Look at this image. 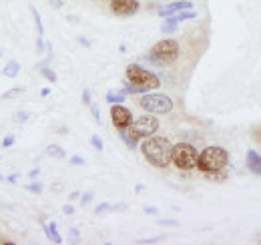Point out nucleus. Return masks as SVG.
<instances>
[{"label": "nucleus", "mask_w": 261, "mask_h": 245, "mask_svg": "<svg viewBox=\"0 0 261 245\" xmlns=\"http://www.w3.org/2000/svg\"><path fill=\"white\" fill-rule=\"evenodd\" d=\"M2 55H4V51H2V48H0V59H2Z\"/></svg>", "instance_id": "obj_39"}, {"label": "nucleus", "mask_w": 261, "mask_h": 245, "mask_svg": "<svg viewBox=\"0 0 261 245\" xmlns=\"http://www.w3.org/2000/svg\"><path fill=\"white\" fill-rule=\"evenodd\" d=\"M12 145H14V137H12V135H8V137L2 141V147L6 149V147H12Z\"/></svg>", "instance_id": "obj_26"}, {"label": "nucleus", "mask_w": 261, "mask_h": 245, "mask_svg": "<svg viewBox=\"0 0 261 245\" xmlns=\"http://www.w3.org/2000/svg\"><path fill=\"white\" fill-rule=\"evenodd\" d=\"M197 16V12L193 10V8H189V10H185V12H181V14H177L175 18L181 22V20H189V18H195Z\"/></svg>", "instance_id": "obj_21"}, {"label": "nucleus", "mask_w": 261, "mask_h": 245, "mask_svg": "<svg viewBox=\"0 0 261 245\" xmlns=\"http://www.w3.org/2000/svg\"><path fill=\"white\" fill-rule=\"evenodd\" d=\"M127 81L133 83L135 87H139L143 92L151 91V89H157L161 85V81H159L157 75H153L151 70L139 66V64H129L127 66Z\"/></svg>", "instance_id": "obj_4"}, {"label": "nucleus", "mask_w": 261, "mask_h": 245, "mask_svg": "<svg viewBox=\"0 0 261 245\" xmlns=\"http://www.w3.org/2000/svg\"><path fill=\"white\" fill-rule=\"evenodd\" d=\"M141 151L145 155V159L153 165V167H159V169H165L171 165L173 161V145L169 139L165 137H147V141L143 143Z\"/></svg>", "instance_id": "obj_1"}, {"label": "nucleus", "mask_w": 261, "mask_h": 245, "mask_svg": "<svg viewBox=\"0 0 261 245\" xmlns=\"http://www.w3.org/2000/svg\"><path fill=\"white\" fill-rule=\"evenodd\" d=\"M229 155L221 147H207L199 153L197 159V169L201 173H215V171H223L227 167Z\"/></svg>", "instance_id": "obj_3"}, {"label": "nucleus", "mask_w": 261, "mask_h": 245, "mask_svg": "<svg viewBox=\"0 0 261 245\" xmlns=\"http://www.w3.org/2000/svg\"><path fill=\"white\" fill-rule=\"evenodd\" d=\"M22 92H24L22 87H14V89H10V91L4 92V94H2V99H4V101H12V99H18Z\"/></svg>", "instance_id": "obj_16"}, {"label": "nucleus", "mask_w": 261, "mask_h": 245, "mask_svg": "<svg viewBox=\"0 0 261 245\" xmlns=\"http://www.w3.org/2000/svg\"><path fill=\"white\" fill-rule=\"evenodd\" d=\"M50 2V6H55V8H63V0H48Z\"/></svg>", "instance_id": "obj_31"}, {"label": "nucleus", "mask_w": 261, "mask_h": 245, "mask_svg": "<svg viewBox=\"0 0 261 245\" xmlns=\"http://www.w3.org/2000/svg\"><path fill=\"white\" fill-rule=\"evenodd\" d=\"M79 40H81V42H83V46H91V44H89V40H87V38H83V36H79Z\"/></svg>", "instance_id": "obj_34"}, {"label": "nucleus", "mask_w": 261, "mask_h": 245, "mask_svg": "<svg viewBox=\"0 0 261 245\" xmlns=\"http://www.w3.org/2000/svg\"><path fill=\"white\" fill-rule=\"evenodd\" d=\"M177 24H179V20L175 18V16H169L167 20L163 22V27H161V31L167 34V32H175L177 31Z\"/></svg>", "instance_id": "obj_15"}, {"label": "nucleus", "mask_w": 261, "mask_h": 245, "mask_svg": "<svg viewBox=\"0 0 261 245\" xmlns=\"http://www.w3.org/2000/svg\"><path fill=\"white\" fill-rule=\"evenodd\" d=\"M63 211H65L66 215H72L74 213V207H72V205H65V207H63Z\"/></svg>", "instance_id": "obj_32"}, {"label": "nucleus", "mask_w": 261, "mask_h": 245, "mask_svg": "<svg viewBox=\"0 0 261 245\" xmlns=\"http://www.w3.org/2000/svg\"><path fill=\"white\" fill-rule=\"evenodd\" d=\"M247 169L255 175H261V155L257 151H247Z\"/></svg>", "instance_id": "obj_11"}, {"label": "nucleus", "mask_w": 261, "mask_h": 245, "mask_svg": "<svg viewBox=\"0 0 261 245\" xmlns=\"http://www.w3.org/2000/svg\"><path fill=\"white\" fill-rule=\"evenodd\" d=\"M29 119H31V113H29V111H18V113H14V117H12V121L16 122V125L27 122Z\"/></svg>", "instance_id": "obj_19"}, {"label": "nucleus", "mask_w": 261, "mask_h": 245, "mask_svg": "<svg viewBox=\"0 0 261 245\" xmlns=\"http://www.w3.org/2000/svg\"><path fill=\"white\" fill-rule=\"evenodd\" d=\"M111 10L117 16H133L139 10L137 0H111Z\"/></svg>", "instance_id": "obj_9"}, {"label": "nucleus", "mask_w": 261, "mask_h": 245, "mask_svg": "<svg viewBox=\"0 0 261 245\" xmlns=\"http://www.w3.org/2000/svg\"><path fill=\"white\" fill-rule=\"evenodd\" d=\"M139 105H141V109H145L147 113H153V115H167L173 111V101L167 94H157V92L145 94L139 101Z\"/></svg>", "instance_id": "obj_7"}, {"label": "nucleus", "mask_w": 261, "mask_h": 245, "mask_svg": "<svg viewBox=\"0 0 261 245\" xmlns=\"http://www.w3.org/2000/svg\"><path fill=\"white\" fill-rule=\"evenodd\" d=\"M151 62H157V64H173V62L179 59V42L173 40V38H165L159 40L153 48H151Z\"/></svg>", "instance_id": "obj_5"}, {"label": "nucleus", "mask_w": 261, "mask_h": 245, "mask_svg": "<svg viewBox=\"0 0 261 245\" xmlns=\"http://www.w3.org/2000/svg\"><path fill=\"white\" fill-rule=\"evenodd\" d=\"M107 211H113V207H111L109 203H100L97 209H95V215H102V213H107Z\"/></svg>", "instance_id": "obj_22"}, {"label": "nucleus", "mask_w": 261, "mask_h": 245, "mask_svg": "<svg viewBox=\"0 0 261 245\" xmlns=\"http://www.w3.org/2000/svg\"><path fill=\"white\" fill-rule=\"evenodd\" d=\"M46 155H48V157H55V159H65L66 157L65 149H63L61 145H48V147H46Z\"/></svg>", "instance_id": "obj_14"}, {"label": "nucleus", "mask_w": 261, "mask_h": 245, "mask_svg": "<svg viewBox=\"0 0 261 245\" xmlns=\"http://www.w3.org/2000/svg\"><path fill=\"white\" fill-rule=\"evenodd\" d=\"M189 8H193V4H191L189 0H179V2H171V4H167L159 14H161L163 18H169V16H173L177 10H189Z\"/></svg>", "instance_id": "obj_10"}, {"label": "nucleus", "mask_w": 261, "mask_h": 245, "mask_svg": "<svg viewBox=\"0 0 261 245\" xmlns=\"http://www.w3.org/2000/svg\"><path fill=\"white\" fill-rule=\"evenodd\" d=\"M145 213H157V209H155V207H147Z\"/></svg>", "instance_id": "obj_36"}, {"label": "nucleus", "mask_w": 261, "mask_h": 245, "mask_svg": "<svg viewBox=\"0 0 261 245\" xmlns=\"http://www.w3.org/2000/svg\"><path fill=\"white\" fill-rule=\"evenodd\" d=\"M79 197H81V195H79L76 191H74V193H70V201H74V199H79Z\"/></svg>", "instance_id": "obj_35"}, {"label": "nucleus", "mask_w": 261, "mask_h": 245, "mask_svg": "<svg viewBox=\"0 0 261 245\" xmlns=\"http://www.w3.org/2000/svg\"><path fill=\"white\" fill-rule=\"evenodd\" d=\"M91 113H93V117H95V121L100 122V113H98V107H97V105H91Z\"/></svg>", "instance_id": "obj_27"}, {"label": "nucleus", "mask_w": 261, "mask_h": 245, "mask_svg": "<svg viewBox=\"0 0 261 245\" xmlns=\"http://www.w3.org/2000/svg\"><path fill=\"white\" fill-rule=\"evenodd\" d=\"M111 119H113V125L117 129H127L133 122V115L123 103H117V105L111 107Z\"/></svg>", "instance_id": "obj_8"}, {"label": "nucleus", "mask_w": 261, "mask_h": 245, "mask_svg": "<svg viewBox=\"0 0 261 245\" xmlns=\"http://www.w3.org/2000/svg\"><path fill=\"white\" fill-rule=\"evenodd\" d=\"M0 243H10V241H4V239H0Z\"/></svg>", "instance_id": "obj_40"}, {"label": "nucleus", "mask_w": 261, "mask_h": 245, "mask_svg": "<svg viewBox=\"0 0 261 245\" xmlns=\"http://www.w3.org/2000/svg\"><path fill=\"white\" fill-rule=\"evenodd\" d=\"M27 189H29L31 193H42V185H40V183H31Z\"/></svg>", "instance_id": "obj_25"}, {"label": "nucleus", "mask_w": 261, "mask_h": 245, "mask_svg": "<svg viewBox=\"0 0 261 245\" xmlns=\"http://www.w3.org/2000/svg\"><path fill=\"white\" fill-rule=\"evenodd\" d=\"M2 179H4V177H2V175H0V181H2Z\"/></svg>", "instance_id": "obj_41"}, {"label": "nucleus", "mask_w": 261, "mask_h": 245, "mask_svg": "<svg viewBox=\"0 0 261 245\" xmlns=\"http://www.w3.org/2000/svg\"><path fill=\"white\" fill-rule=\"evenodd\" d=\"M157 241H161V237H151V239H139L137 243H157Z\"/></svg>", "instance_id": "obj_30"}, {"label": "nucleus", "mask_w": 261, "mask_h": 245, "mask_svg": "<svg viewBox=\"0 0 261 245\" xmlns=\"http://www.w3.org/2000/svg\"><path fill=\"white\" fill-rule=\"evenodd\" d=\"M38 173H40V171H38V169H33V171H31V173H29V175H31V177H38Z\"/></svg>", "instance_id": "obj_37"}, {"label": "nucleus", "mask_w": 261, "mask_h": 245, "mask_svg": "<svg viewBox=\"0 0 261 245\" xmlns=\"http://www.w3.org/2000/svg\"><path fill=\"white\" fill-rule=\"evenodd\" d=\"M93 195H95L93 191H89V193H85V195L81 197V205H87V203H91V201H93Z\"/></svg>", "instance_id": "obj_24"}, {"label": "nucleus", "mask_w": 261, "mask_h": 245, "mask_svg": "<svg viewBox=\"0 0 261 245\" xmlns=\"http://www.w3.org/2000/svg\"><path fill=\"white\" fill-rule=\"evenodd\" d=\"M83 103H85V105H91V91H89V89L83 91Z\"/></svg>", "instance_id": "obj_29"}, {"label": "nucleus", "mask_w": 261, "mask_h": 245, "mask_svg": "<svg viewBox=\"0 0 261 245\" xmlns=\"http://www.w3.org/2000/svg\"><path fill=\"white\" fill-rule=\"evenodd\" d=\"M42 229H44L46 237H48L53 243H63V237H61V233H59V229H57V223H50V225H42Z\"/></svg>", "instance_id": "obj_12"}, {"label": "nucleus", "mask_w": 261, "mask_h": 245, "mask_svg": "<svg viewBox=\"0 0 261 245\" xmlns=\"http://www.w3.org/2000/svg\"><path fill=\"white\" fill-rule=\"evenodd\" d=\"M91 145H93L97 151H102V141H100L98 135H93V137H91Z\"/></svg>", "instance_id": "obj_23"}, {"label": "nucleus", "mask_w": 261, "mask_h": 245, "mask_svg": "<svg viewBox=\"0 0 261 245\" xmlns=\"http://www.w3.org/2000/svg\"><path fill=\"white\" fill-rule=\"evenodd\" d=\"M197 159H199V153L189 143H179L173 147V163L181 171H191L193 167H197Z\"/></svg>", "instance_id": "obj_6"}, {"label": "nucleus", "mask_w": 261, "mask_h": 245, "mask_svg": "<svg viewBox=\"0 0 261 245\" xmlns=\"http://www.w3.org/2000/svg\"><path fill=\"white\" fill-rule=\"evenodd\" d=\"M157 129H159V121H157L153 115H143V117L135 119L127 129H119V135H121V139L127 143V147L135 149V147H137V141L155 135Z\"/></svg>", "instance_id": "obj_2"}, {"label": "nucleus", "mask_w": 261, "mask_h": 245, "mask_svg": "<svg viewBox=\"0 0 261 245\" xmlns=\"http://www.w3.org/2000/svg\"><path fill=\"white\" fill-rule=\"evenodd\" d=\"M123 101H125V91L109 92V94H107V103H111V105H117V103H123Z\"/></svg>", "instance_id": "obj_18"}, {"label": "nucleus", "mask_w": 261, "mask_h": 245, "mask_svg": "<svg viewBox=\"0 0 261 245\" xmlns=\"http://www.w3.org/2000/svg\"><path fill=\"white\" fill-rule=\"evenodd\" d=\"M40 94H42V96H48V94H50V89H42Z\"/></svg>", "instance_id": "obj_38"}, {"label": "nucleus", "mask_w": 261, "mask_h": 245, "mask_svg": "<svg viewBox=\"0 0 261 245\" xmlns=\"http://www.w3.org/2000/svg\"><path fill=\"white\" fill-rule=\"evenodd\" d=\"M31 12H33V18H34V24H36V31H38V36H42V20H40V16H38V12H36V8L31 6Z\"/></svg>", "instance_id": "obj_20"}, {"label": "nucleus", "mask_w": 261, "mask_h": 245, "mask_svg": "<svg viewBox=\"0 0 261 245\" xmlns=\"http://www.w3.org/2000/svg\"><path fill=\"white\" fill-rule=\"evenodd\" d=\"M161 223H163V225H179V223H177V221H169V219H163V221H161Z\"/></svg>", "instance_id": "obj_33"}, {"label": "nucleus", "mask_w": 261, "mask_h": 245, "mask_svg": "<svg viewBox=\"0 0 261 245\" xmlns=\"http://www.w3.org/2000/svg\"><path fill=\"white\" fill-rule=\"evenodd\" d=\"M70 163H72V165H85V159L79 157V155H74V157H70Z\"/></svg>", "instance_id": "obj_28"}, {"label": "nucleus", "mask_w": 261, "mask_h": 245, "mask_svg": "<svg viewBox=\"0 0 261 245\" xmlns=\"http://www.w3.org/2000/svg\"><path fill=\"white\" fill-rule=\"evenodd\" d=\"M2 72H4V77H6V79H14V77H18V72H20V62L8 61Z\"/></svg>", "instance_id": "obj_13"}, {"label": "nucleus", "mask_w": 261, "mask_h": 245, "mask_svg": "<svg viewBox=\"0 0 261 245\" xmlns=\"http://www.w3.org/2000/svg\"><path fill=\"white\" fill-rule=\"evenodd\" d=\"M40 75H42L48 83H57V79H59V77H57V72H55L53 68H48V66H42V68H40Z\"/></svg>", "instance_id": "obj_17"}]
</instances>
